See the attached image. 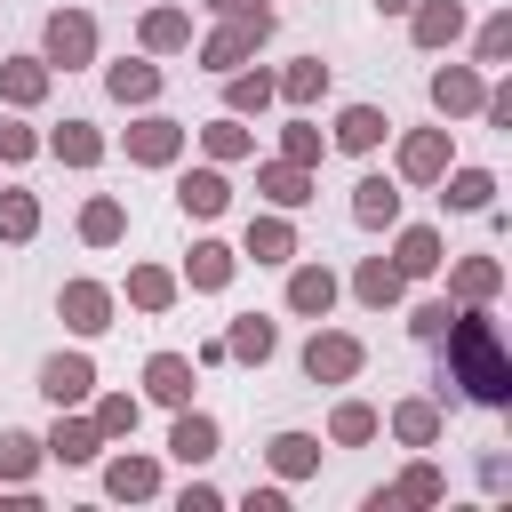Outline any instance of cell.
<instances>
[{"instance_id":"cell-1","label":"cell","mask_w":512,"mask_h":512,"mask_svg":"<svg viewBox=\"0 0 512 512\" xmlns=\"http://www.w3.org/2000/svg\"><path fill=\"white\" fill-rule=\"evenodd\" d=\"M440 344H448V368H456V384H464L480 408H504V400H512V360H504V344H496L488 312H456Z\"/></svg>"},{"instance_id":"cell-2","label":"cell","mask_w":512,"mask_h":512,"mask_svg":"<svg viewBox=\"0 0 512 512\" xmlns=\"http://www.w3.org/2000/svg\"><path fill=\"white\" fill-rule=\"evenodd\" d=\"M40 64L56 72H72V64H96V16L88 8H56L48 24H40Z\"/></svg>"},{"instance_id":"cell-3","label":"cell","mask_w":512,"mask_h":512,"mask_svg":"<svg viewBox=\"0 0 512 512\" xmlns=\"http://www.w3.org/2000/svg\"><path fill=\"white\" fill-rule=\"evenodd\" d=\"M360 360H368V352H360V336H344V328H320V336L304 344V376H312V384H352Z\"/></svg>"},{"instance_id":"cell-4","label":"cell","mask_w":512,"mask_h":512,"mask_svg":"<svg viewBox=\"0 0 512 512\" xmlns=\"http://www.w3.org/2000/svg\"><path fill=\"white\" fill-rule=\"evenodd\" d=\"M56 312H64L72 336H104V328H112V288H104V280H64Z\"/></svg>"},{"instance_id":"cell-5","label":"cell","mask_w":512,"mask_h":512,"mask_svg":"<svg viewBox=\"0 0 512 512\" xmlns=\"http://www.w3.org/2000/svg\"><path fill=\"white\" fill-rule=\"evenodd\" d=\"M40 392H48L56 408H80V400L96 392V368H88V352H48V360H40Z\"/></svg>"},{"instance_id":"cell-6","label":"cell","mask_w":512,"mask_h":512,"mask_svg":"<svg viewBox=\"0 0 512 512\" xmlns=\"http://www.w3.org/2000/svg\"><path fill=\"white\" fill-rule=\"evenodd\" d=\"M400 176H408V184H440V176H448V128L400 136Z\"/></svg>"},{"instance_id":"cell-7","label":"cell","mask_w":512,"mask_h":512,"mask_svg":"<svg viewBox=\"0 0 512 512\" xmlns=\"http://www.w3.org/2000/svg\"><path fill=\"white\" fill-rule=\"evenodd\" d=\"M96 448H104L96 416H64V408H56V432L40 440V456H56V464H96Z\"/></svg>"},{"instance_id":"cell-8","label":"cell","mask_w":512,"mask_h":512,"mask_svg":"<svg viewBox=\"0 0 512 512\" xmlns=\"http://www.w3.org/2000/svg\"><path fill=\"white\" fill-rule=\"evenodd\" d=\"M480 96H488V80H480L472 64H448V72H432V104H440V120H464V112H480Z\"/></svg>"},{"instance_id":"cell-9","label":"cell","mask_w":512,"mask_h":512,"mask_svg":"<svg viewBox=\"0 0 512 512\" xmlns=\"http://www.w3.org/2000/svg\"><path fill=\"white\" fill-rule=\"evenodd\" d=\"M176 152H184V128H176V120H160V112H152V120H136V128H128V160H136V168H168Z\"/></svg>"},{"instance_id":"cell-10","label":"cell","mask_w":512,"mask_h":512,"mask_svg":"<svg viewBox=\"0 0 512 512\" xmlns=\"http://www.w3.org/2000/svg\"><path fill=\"white\" fill-rule=\"evenodd\" d=\"M224 200H232L224 168H184V176H176V208H184V216L208 224V216H224Z\"/></svg>"},{"instance_id":"cell-11","label":"cell","mask_w":512,"mask_h":512,"mask_svg":"<svg viewBox=\"0 0 512 512\" xmlns=\"http://www.w3.org/2000/svg\"><path fill=\"white\" fill-rule=\"evenodd\" d=\"M144 392H152L160 408H192V360H184V352H152V360H144Z\"/></svg>"},{"instance_id":"cell-12","label":"cell","mask_w":512,"mask_h":512,"mask_svg":"<svg viewBox=\"0 0 512 512\" xmlns=\"http://www.w3.org/2000/svg\"><path fill=\"white\" fill-rule=\"evenodd\" d=\"M256 40H264V24H232V16H224V32H208L200 64H208V72H240V64L256 56Z\"/></svg>"},{"instance_id":"cell-13","label":"cell","mask_w":512,"mask_h":512,"mask_svg":"<svg viewBox=\"0 0 512 512\" xmlns=\"http://www.w3.org/2000/svg\"><path fill=\"white\" fill-rule=\"evenodd\" d=\"M352 224H368V232L400 224V184H392V176H360V184H352Z\"/></svg>"},{"instance_id":"cell-14","label":"cell","mask_w":512,"mask_h":512,"mask_svg":"<svg viewBox=\"0 0 512 512\" xmlns=\"http://www.w3.org/2000/svg\"><path fill=\"white\" fill-rule=\"evenodd\" d=\"M328 304H336V272H328V264H296V272H288V312L328 320Z\"/></svg>"},{"instance_id":"cell-15","label":"cell","mask_w":512,"mask_h":512,"mask_svg":"<svg viewBox=\"0 0 512 512\" xmlns=\"http://www.w3.org/2000/svg\"><path fill=\"white\" fill-rule=\"evenodd\" d=\"M256 192H264L272 208H304V200H312V168H296V160H264V168H256Z\"/></svg>"},{"instance_id":"cell-16","label":"cell","mask_w":512,"mask_h":512,"mask_svg":"<svg viewBox=\"0 0 512 512\" xmlns=\"http://www.w3.org/2000/svg\"><path fill=\"white\" fill-rule=\"evenodd\" d=\"M168 456H184V464H208V456H216V416H200V408H176V424H168Z\"/></svg>"},{"instance_id":"cell-17","label":"cell","mask_w":512,"mask_h":512,"mask_svg":"<svg viewBox=\"0 0 512 512\" xmlns=\"http://www.w3.org/2000/svg\"><path fill=\"white\" fill-rule=\"evenodd\" d=\"M408 32H416V48H448V40L464 32V8H456V0H416V8H408Z\"/></svg>"},{"instance_id":"cell-18","label":"cell","mask_w":512,"mask_h":512,"mask_svg":"<svg viewBox=\"0 0 512 512\" xmlns=\"http://www.w3.org/2000/svg\"><path fill=\"white\" fill-rule=\"evenodd\" d=\"M104 88H112L120 104H152V96H160V64H144V56H120V64H104Z\"/></svg>"},{"instance_id":"cell-19","label":"cell","mask_w":512,"mask_h":512,"mask_svg":"<svg viewBox=\"0 0 512 512\" xmlns=\"http://www.w3.org/2000/svg\"><path fill=\"white\" fill-rule=\"evenodd\" d=\"M384 136H392V120H384L376 104H344V112H336V144H344V152H376Z\"/></svg>"},{"instance_id":"cell-20","label":"cell","mask_w":512,"mask_h":512,"mask_svg":"<svg viewBox=\"0 0 512 512\" xmlns=\"http://www.w3.org/2000/svg\"><path fill=\"white\" fill-rule=\"evenodd\" d=\"M496 288H504V264H496V256H464V264L448 272V296H456V304H488Z\"/></svg>"},{"instance_id":"cell-21","label":"cell","mask_w":512,"mask_h":512,"mask_svg":"<svg viewBox=\"0 0 512 512\" xmlns=\"http://www.w3.org/2000/svg\"><path fill=\"white\" fill-rule=\"evenodd\" d=\"M48 152H56L64 168H96V160H104V136H96V120H64V128L48 136Z\"/></svg>"},{"instance_id":"cell-22","label":"cell","mask_w":512,"mask_h":512,"mask_svg":"<svg viewBox=\"0 0 512 512\" xmlns=\"http://www.w3.org/2000/svg\"><path fill=\"white\" fill-rule=\"evenodd\" d=\"M392 264H400L408 280L440 272V264H448V256H440V232H432V224H408V232H400V248H392Z\"/></svg>"},{"instance_id":"cell-23","label":"cell","mask_w":512,"mask_h":512,"mask_svg":"<svg viewBox=\"0 0 512 512\" xmlns=\"http://www.w3.org/2000/svg\"><path fill=\"white\" fill-rule=\"evenodd\" d=\"M352 288H360V304H376V312H384V304H400V288H408V272H400L392 256H368V264L352 272Z\"/></svg>"},{"instance_id":"cell-24","label":"cell","mask_w":512,"mask_h":512,"mask_svg":"<svg viewBox=\"0 0 512 512\" xmlns=\"http://www.w3.org/2000/svg\"><path fill=\"white\" fill-rule=\"evenodd\" d=\"M272 344H280V336H272V320H256V312H240V320L224 328V360H256V368H264Z\"/></svg>"},{"instance_id":"cell-25","label":"cell","mask_w":512,"mask_h":512,"mask_svg":"<svg viewBox=\"0 0 512 512\" xmlns=\"http://www.w3.org/2000/svg\"><path fill=\"white\" fill-rule=\"evenodd\" d=\"M104 488H112L120 504H136V496L160 488V464H152V456H112V464H104Z\"/></svg>"},{"instance_id":"cell-26","label":"cell","mask_w":512,"mask_h":512,"mask_svg":"<svg viewBox=\"0 0 512 512\" xmlns=\"http://www.w3.org/2000/svg\"><path fill=\"white\" fill-rule=\"evenodd\" d=\"M0 96H8V104H40V96H48V64H40V56H8V64H0Z\"/></svg>"},{"instance_id":"cell-27","label":"cell","mask_w":512,"mask_h":512,"mask_svg":"<svg viewBox=\"0 0 512 512\" xmlns=\"http://www.w3.org/2000/svg\"><path fill=\"white\" fill-rule=\"evenodd\" d=\"M120 232H128V208H120L112 192H96V200L80 208V240H88V248H112Z\"/></svg>"},{"instance_id":"cell-28","label":"cell","mask_w":512,"mask_h":512,"mask_svg":"<svg viewBox=\"0 0 512 512\" xmlns=\"http://www.w3.org/2000/svg\"><path fill=\"white\" fill-rule=\"evenodd\" d=\"M248 256H256V264H288V256H296L288 216H248Z\"/></svg>"},{"instance_id":"cell-29","label":"cell","mask_w":512,"mask_h":512,"mask_svg":"<svg viewBox=\"0 0 512 512\" xmlns=\"http://www.w3.org/2000/svg\"><path fill=\"white\" fill-rule=\"evenodd\" d=\"M144 48H152V56L192 48V16H184V8H152V16H144Z\"/></svg>"},{"instance_id":"cell-30","label":"cell","mask_w":512,"mask_h":512,"mask_svg":"<svg viewBox=\"0 0 512 512\" xmlns=\"http://www.w3.org/2000/svg\"><path fill=\"white\" fill-rule=\"evenodd\" d=\"M272 96H280V88H272V72H224V112H240V120H248V112H264Z\"/></svg>"},{"instance_id":"cell-31","label":"cell","mask_w":512,"mask_h":512,"mask_svg":"<svg viewBox=\"0 0 512 512\" xmlns=\"http://www.w3.org/2000/svg\"><path fill=\"white\" fill-rule=\"evenodd\" d=\"M200 144H208V160H216V168H224V160H248V152H256V136L240 128V112L208 120V128H200Z\"/></svg>"},{"instance_id":"cell-32","label":"cell","mask_w":512,"mask_h":512,"mask_svg":"<svg viewBox=\"0 0 512 512\" xmlns=\"http://www.w3.org/2000/svg\"><path fill=\"white\" fill-rule=\"evenodd\" d=\"M184 280H192V288H224V280H232V248H224V240H192Z\"/></svg>"},{"instance_id":"cell-33","label":"cell","mask_w":512,"mask_h":512,"mask_svg":"<svg viewBox=\"0 0 512 512\" xmlns=\"http://www.w3.org/2000/svg\"><path fill=\"white\" fill-rule=\"evenodd\" d=\"M128 304H136V312H168V304H176V272L136 264V272H128Z\"/></svg>"},{"instance_id":"cell-34","label":"cell","mask_w":512,"mask_h":512,"mask_svg":"<svg viewBox=\"0 0 512 512\" xmlns=\"http://www.w3.org/2000/svg\"><path fill=\"white\" fill-rule=\"evenodd\" d=\"M440 184H448L440 200H448V208H464V216L496 200V176H488V168H456V176H440Z\"/></svg>"},{"instance_id":"cell-35","label":"cell","mask_w":512,"mask_h":512,"mask_svg":"<svg viewBox=\"0 0 512 512\" xmlns=\"http://www.w3.org/2000/svg\"><path fill=\"white\" fill-rule=\"evenodd\" d=\"M392 432H400L408 448H432V440H440V408H432V400H400V408H392Z\"/></svg>"},{"instance_id":"cell-36","label":"cell","mask_w":512,"mask_h":512,"mask_svg":"<svg viewBox=\"0 0 512 512\" xmlns=\"http://www.w3.org/2000/svg\"><path fill=\"white\" fill-rule=\"evenodd\" d=\"M376 424H384V416H376L368 400H344V408L328 416V440H336V448H360V440H376Z\"/></svg>"},{"instance_id":"cell-37","label":"cell","mask_w":512,"mask_h":512,"mask_svg":"<svg viewBox=\"0 0 512 512\" xmlns=\"http://www.w3.org/2000/svg\"><path fill=\"white\" fill-rule=\"evenodd\" d=\"M312 464H320V440H312V432H280V440H272V472H280V480H304Z\"/></svg>"},{"instance_id":"cell-38","label":"cell","mask_w":512,"mask_h":512,"mask_svg":"<svg viewBox=\"0 0 512 512\" xmlns=\"http://www.w3.org/2000/svg\"><path fill=\"white\" fill-rule=\"evenodd\" d=\"M272 88H280L288 104H320V88H328V64H320V56H304V64H288Z\"/></svg>"},{"instance_id":"cell-39","label":"cell","mask_w":512,"mask_h":512,"mask_svg":"<svg viewBox=\"0 0 512 512\" xmlns=\"http://www.w3.org/2000/svg\"><path fill=\"white\" fill-rule=\"evenodd\" d=\"M40 232V200L32 192H0V240H32Z\"/></svg>"},{"instance_id":"cell-40","label":"cell","mask_w":512,"mask_h":512,"mask_svg":"<svg viewBox=\"0 0 512 512\" xmlns=\"http://www.w3.org/2000/svg\"><path fill=\"white\" fill-rule=\"evenodd\" d=\"M320 152H328V136H320L312 120H288V128H280V160H296V168H312Z\"/></svg>"},{"instance_id":"cell-41","label":"cell","mask_w":512,"mask_h":512,"mask_svg":"<svg viewBox=\"0 0 512 512\" xmlns=\"http://www.w3.org/2000/svg\"><path fill=\"white\" fill-rule=\"evenodd\" d=\"M136 416H144V408H136L128 392H104V400H96V432H104V440H128Z\"/></svg>"},{"instance_id":"cell-42","label":"cell","mask_w":512,"mask_h":512,"mask_svg":"<svg viewBox=\"0 0 512 512\" xmlns=\"http://www.w3.org/2000/svg\"><path fill=\"white\" fill-rule=\"evenodd\" d=\"M32 464H40V440L32 432H0V480H32Z\"/></svg>"},{"instance_id":"cell-43","label":"cell","mask_w":512,"mask_h":512,"mask_svg":"<svg viewBox=\"0 0 512 512\" xmlns=\"http://www.w3.org/2000/svg\"><path fill=\"white\" fill-rule=\"evenodd\" d=\"M384 496H392V504H440V472H432V464H408L400 488H384Z\"/></svg>"},{"instance_id":"cell-44","label":"cell","mask_w":512,"mask_h":512,"mask_svg":"<svg viewBox=\"0 0 512 512\" xmlns=\"http://www.w3.org/2000/svg\"><path fill=\"white\" fill-rule=\"evenodd\" d=\"M448 320H456V304H448V296H432V304H416V312H408V328H416L424 344H440V336H448Z\"/></svg>"},{"instance_id":"cell-45","label":"cell","mask_w":512,"mask_h":512,"mask_svg":"<svg viewBox=\"0 0 512 512\" xmlns=\"http://www.w3.org/2000/svg\"><path fill=\"white\" fill-rule=\"evenodd\" d=\"M472 56H480V64H504V56H512V16H488V24H480V48H472Z\"/></svg>"},{"instance_id":"cell-46","label":"cell","mask_w":512,"mask_h":512,"mask_svg":"<svg viewBox=\"0 0 512 512\" xmlns=\"http://www.w3.org/2000/svg\"><path fill=\"white\" fill-rule=\"evenodd\" d=\"M32 152H40V136L24 120H0V160H32Z\"/></svg>"},{"instance_id":"cell-47","label":"cell","mask_w":512,"mask_h":512,"mask_svg":"<svg viewBox=\"0 0 512 512\" xmlns=\"http://www.w3.org/2000/svg\"><path fill=\"white\" fill-rule=\"evenodd\" d=\"M216 16H232V24H264L272 32V0H208Z\"/></svg>"},{"instance_id":"cell-48","label":"cell","mask_w":512,"mask_h":512,"mask_svg":"<svg viewBox=\"0 0 512 512\" xmlns=\"http://www.w3.org/2000/svg\"><path fill=\"white\" fill-rule=\"evenodd\" d=\"M376 8H384V16H408V8H416V0H376Z\"/></svg>"}]
</instances>
